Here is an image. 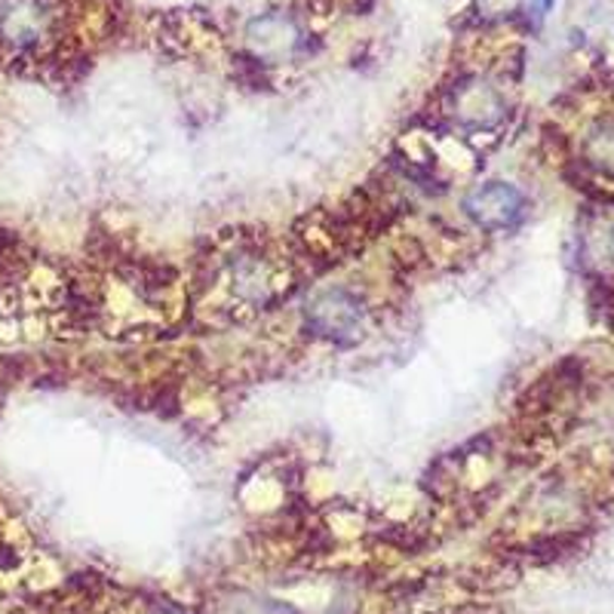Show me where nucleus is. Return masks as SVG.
<instances>
[{
  "instance_id": "f257e3e1",
  "label": "nucleus",
  "mask_w": 614,
  "mask_h": 614,
  "mask_svg": "<svg viewBox=\"0 0 614 614\" xmlns=\"http://www.w3.org/2000/svg\"><path fill=\"white\" fill-rule=\"evenodd\" d=\"M305 320L307 329L320 339H329L335 344H354L363 335L366 310L354 292L323 290L307 302Z\"/></svg>"
},
{
  "instance_id": "f03ea898",
  "label": "nucleus",
  "mask_w": 614,
  "mask_h": 614,
  "mask_svg": "<svg viewBox=\"0 0 614 614\" xmlns=\"http://www.w3.org/2000/svg\"><path fill=\"white\" fill-rule=\"evenodd\" d=\"M464 216L482 231H511L513 224L526 216V197L523 191L507 182H486L464 197Z\"/></svg>"
},
{
  "instance_id": "7ed1b4c3",
  "label": "nucleus",
  "mask_w": 614,
  "mask_h": 614,
  "mask_svg": "<svg viewBox=\"0 0 614 614\" xmlns=\"http://www.w3.org/2000/svg\"><path fill=\"white\" fill-rule=\"evenodd\" d=\"M3 256H7V246H3V243H0V265H3V261H7V258H3Z\"/></svg>"
},
{
  "instance_id": "20e7f679",
  "label": "nucleus",
  "mask_w": 614,
  "mask_h": 614,
  "mask_svg": "<svg viewBox=\"0 0 614 614\" xmlns=\"http://www.w3.org/2000/svg\"><path fill=\"white\" fill-rule=\"evenodd\" d=\"M0 614H7V612H0Z\"/></svg>"
}]
</instances>
